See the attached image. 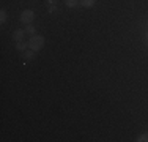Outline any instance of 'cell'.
<instances>
[{"label":"cell","mask_w":148,"mask_h":142,"mask_svg":"<svg viewBox=\"0 0 148 142\" xmlns=\"http://www.w3.org/2000/svg\"><path fill=\"white\" fill-rule=\"evenodd\" d=\"M19 19H21V22H22V24L29 26V24H32V22H33V19H35V11H33V10H24V11L21 13Z\"/></svg>","instance_id":"cell-2"},{"label":"cell","mask_w":148,"mask_h":142,"mask_svg":"<svg viewBox=\"0 0 148 142\" xmlns=\"http://www.w3.org/2000/svg\"><path fill=\"white\" fill-rule=\"evenodd\" d=\"M65 5L68 6V8H76V6L79 5V0H65Z\"/></svg>","instance_id":"cell-7"},{"label":"cell","mask_w":148,"mask_h":142,"mask_svg":"<svg viewBox=\"0 0 148 142\" xmlns=\"http://www.w3.org/2000/svg\"><path fill=\"white\" fill-rule=\"evenodd\" d=\"M6 17H8L6 11H5V10H0V24H5L6 22Z\"/></svg>","instance_id":"cell-10"},{"label":"cell","mask_w":148,"mask_h":142,"mask_svg":"<svg viewBox=\"0 0 148 142\" xmlns=\"http://www.w3.org/2000/svg\"><path fill=\"white\" fill-rule=\"evenodd\" d=\"M136 141L137 142H148V133H140Z\"/></svg>","instance_id":"cell-8"},{"label":"cell","mask_w":148,"mask_h":142,"mask_svg":"<svg viewBox=\"0 0 148 142\" xmlns=\"http://www.w3.org/2000/svg\"><path fill=\"white\" fill-rule=\"evenodd\" d=\"M95 3H96V0H79V5H82L84 8H91V6H95Z\"/></svg>","instance_id":"cell-5"},{"label":"cell","mask_w":148,"mask_h":142,"mask_svg":"<svg viewBox=\"0 0 148 142\" xmlns=\"http://www.w3.org/2000/svg\"><path fill=\"white\" fill-rule=\"evenodd\" d=\"M25 35H27L25 30H22V28H17V30L13 32V40H14L16 43H17V41H24Z\"/></svg>","instance_id":"cell-3"},{"label":"cell","mask_w":148,"mask_h":142,"mask_svg":"<svg viewBox=\"0 0 148 142\" xmlns=\"http://www.w3.org/2000/svg\"><path fill=\"white\" fill-rule=\"evenodd\" d=\"M47 3H51V5H54V3H55V0H47Z\"/></svg>","instance_id":"cell-12"},{"label":"cell","mask_w":148,"mask_h":142,"mask_svg":"<svg viewBox=\"0 0 148 142\" xmlns=\"http://www.w3.org/2000/svg\"><path fill=\"white\" fill-rule=\"evenodd\" d=\"M44 43L46 41H44L43 35H33V37H30V40H29V48L35 52H40L41 49H43Z\"/></svg>","instance_id":"cell-1"},{"label":"cell","mask_w":148,"mask_h":142,"mask_svg":"<svg viewBox=\"0 0 148 142\" xmlns=\"http://www.w3.org/2000/svg\"><path fill=\"white\" fill-rule=\"evenodd\" d=\"M49 13H51V14H55V13H57V6H55V5H51V8H49Z\"/></svg>","instance_id":"cell-11"},{"label":"cell","mask_w":148,"mask_h":142,"mask_svg":"<svg viewBox=\"0 0 148 142\" xmlns=\"http://www.w3.org/2000/svg\"><path fill=\"white\" fill-rule=\"evenodd\" d=\"M27 48H29V41H17L16 43V51H19V52L27 51Z\"/></svg>","instance_id":"cell-4"},{"label":"cell","mask_w":148,"mask_h":142,"mask_svg":"<svg viewBox=\"0 0 148 142\" xmlns=\"http://www.w3.org/2000/svg\"><path fill=\"white\" fill-rule=\"evenodd\" d=\"M147 35H148V32H147Z\"/></svg>","instance_id":"cell-14"},{"label":"cell","mask_w":148,"mask_h":142,"mask_svg":"<svg viewBox=\"0 0 148 142\" xmlns=\"http://www.w3.org/2000/svg\"><path fill=\"white\" fill-rule=\"evenodd\" d=\"M147 46H148V35H147Z\"/></svg>","instance_id":"cell-13"},{"label":"cell","mask_w":148,"mask_h":142,"mask_svg":"<svg viewBox=\"0 0 148 142\" xmlns=\"http://www.w3.org/2000/svg\"><path fill=\"white\" fill-rule=\"evenodd\" d=\"M22 57L25 60H32V59H35V57H36V52L32 51V49H30V51H24L22 52Z\"/></svg>","instance_id":"cell-6"},{"label":"cell","mask_w":148,"mask_h":142,"mask_svg":"<svg viewBox=\"0 0 148 142\" xmlns=\"http://www.w3.org/2000/svg\"><path fill=\"white\" fill-rule=\"evenodd\" d=\"M25 32H27V33L30 35V37H33V35H36V28H35L33 26H30V24H29V26L25 27Z\"/></svg>","instance_id":"cell-9"}]
</instances>
